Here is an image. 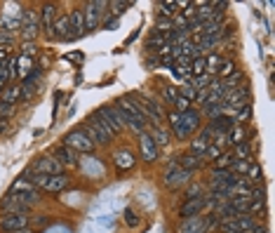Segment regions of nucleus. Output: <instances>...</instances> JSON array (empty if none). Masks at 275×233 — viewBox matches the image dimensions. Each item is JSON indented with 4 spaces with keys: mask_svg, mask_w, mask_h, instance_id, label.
<instances>
[{
    "mask_svg": "<svg viewBox=\"0 0 275 233\" xmlns=\"http://www.w3.org/2000/svg\"><path fill=\"white\" fill-rule=\"evenodd\" d=\"M127 99H130L132 106L141 113V118H144L146 123H153V127H158V125L165 120V113H162L160 104H153L151 99H146L144 94L132 92V94H127Z\"/></svg>",
    "mask_w": 275,
    "mask_h": 233,
    "instance_id": "nucleus-1",
    "label": "nucleus"
},
{
    "mask_svg": "<svg viewBox=\"0 0 275 233\" xmlns=\"http://www.w3.org/2000/svg\"><path fill=\"white\" fill-rule=\"evenodd\" d=\"M115 111H118V116H120L122 127L127 125L132 132H137V134L146 132V120L141 118V113H139V111L130 104V99H127V97H122V99L115 104Z\"/></svg>",
    "mask_w": 275,
    "mask_h": 233,
    "instance_id": "nucleus-2",
    "label": "nucleus"
},
{
    "mask_svg": "<svg viewBox=\"0 0 275 233\" xmlns=\"http://www.w3.org/2000/svg\"><path fill=\"white\" fill-rule=\"evenodd\" d=\"M33 186L43 188L47 193H61L64 188L69 186V177L66 174H33V179H29Z\"/></svg>",
    "mask_w": 275,
    "mask_h": 233,
    "instance_id": "nucleus-3",
    "label": "nucleus"
},
{
    "mask_svg": "<svg viewBox=\"0 0 275 233\" xmlns=\"http://www.w3.org/2000/svg\"><path fill=\"white\" fill-rule=\"evenodd\" d=\"M254 228H256V221H254L249 212L237 214L233 219H226V221H219V231L221 233H252Z\"/></svg>",
    "mask_w": 275,
    "mask_h": 233,
    "instance_id": "nucleus-4",
    "label": "nucleus"
},
{
    "mask_svg": "<svg viewBox=\"0 0 275 233\" xmlns=\"http://www.w3.org/2000/svg\"><path fill=\"white\" fill-rule=\"evenodd\" d=\"M10 195H17L19 200H24L26 205H36V202L40 200V191L33 184H31L26 177L17 179L15 184H12V188H10Z\"/></svg>",
    "mask_w": 275,
    "mask_h": 233,
    "instance_id": "nucleus-5",
    "label": "nucleus"
},
{
    "mask_svg": "<svg viewBox=\"0 0 275 233\" xmlns=\"http://www.w3.org/2000/svg\"><path fill=\"white\" fill-rule=\"evenodd\" d=\"M104 8H108V3H104V0H92V3H87V5H85L83 15H85V31H87V33L101 26Z\"/></svg>",
    "mask_w": 275,
    "mask_h": 233,
    "instance_id": "nucleus-6",
    "label": "nucleus"
},
{
    "mask_svg": "<svg viewBox=\"0 0 275 233\" xmlns=\"http://www.w3.org/2000/svg\"><path fill=\"white\" fill-rule=\"evenodd\" d=\"M193 172H186L179 167V163H176V158H172L167 163V167H165V174H162V181H165V186L167 188H176V186H183L188 179H191Z\"/></svg>",
    "mask_w": 275,
    "mask_h": 233,
    "instance_id": "nucleus-7",
    "label": "nucleus"
},
{
    "mask_svg": "<svg viewBox=\"0 0 275 233\" xmlns=\"http://www.w3.org/2000/svg\"><path fill=\"white\" fill-rule=\"evenodd\" d=\"M83 132L90 137L94 144H108V141L113 139V134L108 132V127L104 123H101L99 118H94V116H90L87 118V123H85V127H83Z\"/></svg>",
    "mask_w": 275,
    "mask_h": 233,
    "instance_id": "nucleus-8",
    "label": "nucleus"
},
{
    "mask_svg": "<svg viewBox=\"0 0 275 233\" xmlns=\"http://www.w3.org/2000/svg\"><path fill=\"white\" fill-rule=\"evenodd\" d=\"M22 17H24V10H22L19 3L8 5V12H5V17L0 19V33H10V36H15V31L22 29Z\"/></svg>",
    "mask_w": 275,
    "mask_h": 233,
    "instance_id": "nucleus-9",
    "label": "nucleus"
},
{
    "mask_svg": "<svg viewBox=\"0 0 275 233\" xmlns=\"http://www.w3.org/2000/svg\"><path fill=\"white\" fill-rule=\"evenodd\" d=\"M94 118H99L101 123L108 127V132L113 134H120L122 130V123H120V116H118V111H115V106H101V109H97L94 113H92Z\"/></svg>",
    "mask_w": 275,
    "mask_h": 233,
    "instance_id": "nucleus-10",
    "label": "nucleus"
},
{
    "mask_svg": "<svg viewBox=\"0 0 275 233\" xmlns=\"http://www.w3.org/2000/svg\"><path fill=\"white\" fill-rule=\"evenodd\" d=\"M64 141H66V146L73 148L76 153H92L94 146H97V144H94V141H92L83 130H73V132H69Z\"/></svg>",
    "mask_w": 275,
    "mask_h": 233,
    "instance_id": "nucleus-11",
    "label": "nucleus"
},
{
    "mask_svg": "<svg viewBox=\"0 0 275 233\" xmlns=\"http://www.w3.org/2000/svg\"><path fill=\"white\" fill-rule=\"evenodd\" d=\"M40 33V19L33 10H24L22 17V36L26 43H36V36Z\"/></svg>",
    "mask_w": 275,
    "mask_h": 233,
    "instance_id": "nucleus-12",
    "label": "nucleus"
},
{
    "mask_svg": "<svg viewBox=\"0 0 275 233\" xmlns=\"http://www.w3.org/2000/svg\"><path fill=\"white\" fill-rule=\"evenodd\" d=\"M31 174H64V165L57 158H38L31 167Z\"/></svg>",
    "mask_w": 275,
    "mask_h": 233,
    "instance_id": "nucleus-13",
    "label": "nucleus"
},
{
    "mask_svg": "<svg viewBox=\"0 0 275 233\" xmlns=\"http://www.w3.org/2000/svg\"><path fill=\"white\" fill-rule=\"evenodd\" d=\"M139 153L144 158V163H155L158 160V146L148 132H141L139 134Z\"/></svg>",
    "mask_w": 275,
    "mask_h": 233,
    "instance_id": "nucleus-14",
    "label": "nucleus"
},
{
    "mask_svg": "<svg viewBox=\"0 0 275 233\" xmlns=\"http://www.w3.org/2000/svg\"><path fill=\"white\" fill-rule=\"evenodd\" d=\"M237 181V177L230 170H216L212 172V191H228L233 184Z\"/></svg>",
    "mask_w": 275,
    "mask_h": 233,
    "instance_id": "nucleus-15",
    "label": "nucleus"
},
{
    "mask_svg": "<svg viewBox=\"0 0 275 233\" xmlns=\"http://www.w3.org/2000/svg\"><path fill=\"white\" fill-rule=\"evenodd\" d=\"M85 15L83 10H76V12H71L69 15V36H66V40H78L85 36Z\"/></svg>",
    "mask_w": 275,
    "mask_h": 233,
    "instance_id": "nucleus-16",
    "label": "nucleus"
},
{
    "mask_svg": "<svg viewBox=\"0 0 275 233\" xmlns=\"http://www.w3.org/2000/svg\"><path fill=\"white\" fill-rule=\"evenodd\" d=\"M207 207L205 202V195H195V198H188V200L181 205V210H179V214H181L183 219H191V217H200L202 214V210Z\"/></svg>",
    "mask_w": 275,
    "mask_h": 233,
    "instance_id": "nucleus-17",
    "label": "nucleus"
},
{
    "mask_svg": "<svg viewBox=\"0 0 275 233\" xmlns=\"http://www.w3.org/2000/svg\"><path fill=\"white\" fill-rule=\"evenodd\" d=\"M0 228H3V231H8V233L29 228V214H5L3 221H0Z\"/></svg>",
    "mask_w": 275,
    "mask_h": 233,
    "instance_id": "nucleus-18",
    "label": "nucleus"
},
{
    "mask_svg": "<svg viewBox=\"0 0 275 233\" xmlns=\"http://www.w3.org/2000/svg\"><path fill=\"white\" fill-rule=\"evenodd\" d=\"M0 207H3L5 214H29V210H31V205H26V202L19 200L17 195H10V193L3 198V205H0Z\"/></svg>",
    "mask_w": 275,
    "mask_h": 233,
    "instance_id": "nucleus-19",
    "label": "nucleus"
},
{
    "mask_svg": "<svg viewBox=\"0 0 275 233\" xmlns=\"http://www.w3.org/2000/svg\"><path fill=\"white\" fill-rule=\"evenodd\" d=\"M113 163H115V167H118V172H125V170H132V167H134L137 158H134L132 151L120 148V151H115V153H113Z\"/></svg>",
    "mask_w": 275,
    "mask_h": 233,
    "instance_id": "nucleus-20",
    "label": "nucleus"
},
{
    "mask_svg": "<svg viewBox=\"0 0 275 233\" xmlns=\"http://www.w3.org/2000/svg\"><path fill=\"white\" fill-rule=\"evenodd\" d=\"M207 231H209L207 217H191V219H183V224H181V233H207Z\"/></svg>",
    "mask_w": 275,
    "mask_h": 233,
    "instance_id": "nucleus-21",
    "label": "nucleus"
},
{
    "mask_svg": "<svg viewBox=\"0 0 275 233\" xmlns=\"http://www.w3.org/2000/svg\"><path fill=\"white\" fill-rule=\"evenodd\" d=\"M167 120H169V127H172V132H174V137L179 141H183V139H188L191 137V132L183 127V123H181V113H176V111H172V113H167Z\"/></svg>",
    "mask_w": 275,
    "mask_h": 233,
    "instance_id": "nucleus-22",
    "label": "nucleus"
},
{
    "mask_svg": "<svg viewBox=\"0 0 275 233\" xmlns=\"http://www.w3.org/2000/svg\"><path fill=\"white\" fill-rule=\"evenodd\" d=\"M69 36V15L59 17V19H54L52 29H50V38H57V40H66Z\"/></svg>",
    "mask_w": 275,
    "mask_h": 233,
    "instance_id": "nucleus-23",
    "label": "nucleus"
},
{
    "mask_svg": "<svg viewBox=\"0 0 275 233\" xmlns=\"http://www.w3.org/2000/svg\"><path fill=\"white\" fill-rule=\"evenodd\" d=\"M54 19H57V5H52V3H45V5H43V10H40V24H43V29L47 31V36H50V29H52Z\"/></svg>",
    "mask_w": 275,
    "mask_h": 233,
    "instance_id": "nucleus-24",
    "label": "nucleus"
},
{
    "mask_svg": "<svg viewBox=\"0 0 275 233\" xmlns=\"http://www.w3.org/2000/svg\"><path fill=\"white\" fill-rule=\"evenodd\" d=\"M54 158H57L61 165H71V167H76V165L80 163V160H78V153L69 146H59L54 151Z\"/></svg>",
    "mask_w": 275,
    "mask_h": 233,
    "instance_id": "nucleus-25",
    "label": "nucleus"
},
{
    "mask_svg": "<svg viewBox=\"0 0 275 233\" xmlns=\"http://www.w3.org/2000/svg\"><path fill=\"white\" fill-rule=\"evenodd\" d=\"M176 163H179V167L186 172H195L202 165V158H198V155H193V153H186L181 155V158H176Z\"/></svg>",
    "mask_w": 275,
    "mask_h": 233,
    "instance_id": "nucleus-26",
    "label": "nucleus"
},
{
    "mask_svg": "<svg viewBox=\"0 0 275 233\" xmlns=\"http://www.w3.org/2000/svg\"><path fill=\"white\" fill-rule=\"evenodd\" d=\"M209 125H212V130H214V132L228 134V132H230V127L235 125V120H233V118H230V116H223V113H221V116H219V118H214V120H212V123H209Z\"/></svg>",
    "mask_w": 275,
    "mask_h": 233,
    "instance_id": "nucleus-27",
    "label": "nucleus"
},
{
    "mask_svg": "<svg viewBox=\"0 0 275 233\" xmlns=\"http://www.w3.org/2000/svg\"><path fill=\"white\" fill-rule=\"evenodd\" d=\"M244 141H247V130H244L242 123H235L228 132V144L237 146V144H244Z\"/></svg>",
    "mask_w": 275,
    "mask_h": 233,
    "instance_id": "nucleus-28",
    "label": "nucleus"
},
{
    "mask_svg": "<svg viewBox=\"0 0 275 233\" xmlns=\"http://www.w3.org/2000/svg\"><path fill=\"white\" fill-rule=\"evenodd\" d=\"M181 123H183V127L188 130V132H195L200 127V113L198 111H186V113H181Z\"/></svg>",
    "mask_w": 275,
    "mask_h": 233,
    "instance_id": "nucleus-29",
    "label": "nucleus"
},
{
    "mask_svg": "<svg viewBox=\"0 0 275 233\" xmlns=\"http://www.w3.org/2000/svg\"><path fill=\"white\" fill-rule=\"evenodd\" d=\"M19 99H22V87H19V85H10V87L3 90V101H5V104L15 106Z\"/></svg>",
    "mask_w": 275,
    "mask_h": 233,
    "instance_id": "nucleus-30",
    "label": "nucleus"
},
{
    "mask_svg": "<svg viewBox=\"0 0 275 233\" xmlns=\"http://www.w3.org/2000/svg\"><path fill=\"white\" fill-rule=\"evenodd\" d=\"M207 148H209V139H205V137H200V134H198V137L191 141V151H188V153L202 158V155L207 153Z\"/></svg>",
    "mask_w": 275,
    "mask_h": 233,
    "instance_id": "nucleus-31",
    "label": "nucleus"
},
{
    "mask_svg": "<svg viewBox=\"0 0 275 233\" xmlns=\"http://www.w3.org/2000/svg\"><path fill=\"white\" fill-rule=\"evenodd\" d=\"M214 163H216V170H230V165L235 163V155H233V151H223L214 158Z\"/></svg>",
    "mask_w": 275,
    "mask_h": 233,
    "instance_id": "nucleus-32",
    "label": "nucleus"
},
{
    "mask_svg": "<svg viewBox=\"0 0 275 233\" xmlns=\"http://www.w3.org/2000/svg\"><path fill=\"white\" fill-rule=\"evenodd\" d=\"M219 66H221V57L216 55V52H212V55L205 57V71L209 73V76H214V73L219 71Z\"/></svg>",
    "mask_w": 275,
    "mask_h": 233,
    "instance_id": "nucleus-33",
    "label": "nucleus"
},
{
    "mask_svg": "<svg viewBox=\"0 0 275 233\" xmlns=\"http://www.w3.org/2000/svg\"><path fill=\"white\" fill-rule=\"evenodd\" d=\"M151 137H153V141H155V146H158V148H160V146H167V144H169V134L162 130V125L153 127Z\"/></svg>",
    "mask_w": 275,
    "mask_h": 233,
    "instance_id": "nucleus-34",
    "label": "nucleus"
},
{
    "mask_svg": "<svg viewBox=\"0 0 275 233\" xmlns=\"http://www.w3.org/2000/svg\"><path fill=\"white\" fill-rule=\"evenodd\" d=\"M31 71H33V62H31L29 57H17V78L19 76H29Z\"/></svg>",
    "mask_w": 275,
    "mask_h": 233,
    "instance_id": "nucleus-35",
    "label": "nucleus"
},
{
    "mask_svg": "<svg viewBox=\"0 0 275 233\" xmlns=\"http://www.w3.org/2000/svg\"><path fill=\"white\" fill-rule=\"evenodd\" d=\"M247 181L249 184H261V179H263V172H261V167L256 163H249V167H247Z\"/></svg>",
    "mask_w": 275,
    "mask_h": 233,
    "instance_id": "nucleus-36",
    "label": "nucleus"
},
{
    "mask_svg": "<svg viewBox=\"0 0 275 233\" xmlns=\"http://www.w3.org/2000/svg\"><path fill=\"white\" fill-rule=\"evenodd\" d=\"M179 94H181V97H186L188 101H198V94L200 92L193 87L191 80H183V85H181V90H179Z\"/></svg>",
    "mask_w": 275,
    "mask_h": 233,
    "instance_id": "nucleus-37",
    "label": "nucleus"
},
{
    "mask_svg": "<svg viewBox=\"0 0 275 233\" xmlns=\"http://www.w3.org/2000/svg\"><path fill=\"white\" fill-rule=\"evenodd\" d=\"M212 80H214V76H209V73H205V76H198V78H191L193 87H195L198 92H202V90H207V87L212 85Z\"/></svg>",
    "mask_w": 275,
    "mask_h": 233,
    "instance_id": "nucleus-38",
    "label": "nucleus"
},
{
    "mask_svg": "<svg viewBox=\"0 0 275 233\" xmlns=\"http://www.w3.org/2000/svg\"><path fill=\"white\" fill-rule=\"evenodd\" d=\"M233 155H235V160H252V148H249L247 141H244V144H237Z\"/></svg>",
    "mask_w": 275,
    "mask_h": 233,
    "instance_id": "nucleus-39",
    "label": "nucleus"
},
{
    "mask_svg": "<svg viewBox=\"0 0 275 233\" xmlns=\"http://www.w3.org/2000/svg\"><path fill=\"white\" fill-rule=\"evenodd\" d=\"M207 71H205V57H195L191 62V76L193 78H198V76H205Z\"/></svg>",
    "mask_w": 275,
    "mask_h": 233,
    "instance_id": "nucleus-40",
    "label": "nucleus"
},
{
    "mask_svg": "<svg viewBox=\"0 0 275 233\" xmlns=\"http://www.w3.org/2000/svg\"><path fill=\"white\" fill-rule=\"evenodd\" d=\"M108 8L113 12V17H120L125 10L132 8V3H125V0H113V3H108Z\"/></svg>",
    "mask_w": 275,
    "mask_h": 233,
    "instance_id": "nucleus-41",
    "label": "nucleus"
},
{
    "mask_svg": "<svg viewBox=\"0 0 275 233\" xmlns=\"http://www.w3.org/2000/svg\"><path fill=\"white\" fill-rule=\"evenodd\" d=\"M162 97H165V101H167V104H174L176 97H179V90H176L174 85H165V90H162Z\"/></svg>",
    "mask_w": 275,
    "mask_h": 233,
    "instance_id": "nucleus-42",
    "label": "nucleus"
},
{
    "mask_svg": "<svg viewBox=\"0 0 275 233\" xmlns=\"http://www.w3.org/2000/svg\"><path fill=\"white\" fill-rule=\"evenodd\" d=\"M179 10V3H160V15L165 17H174Z\"/></svg>",
    "mask_w": 275,
    "mask_h": 233,
    "instance_id": "nucleus-43",
    "label": "nucleus"
},
{
    "mask_svg": "<svg viewBox=\"0 0 275 233\" xmlns=\"http://www.w3.org/2000/svg\"><path fill=\"white\" fill-rule=\"evenodd\" d=\"M174 106H176V113H186V111H191V101L179 94V97H176V101H174Z\"/></svg>",
    "mask_w": 275,
    "mask_h": 233,
    "instance_id": "nucleus-44",
    "label": "nucleus"
},
{
    "mask_svg": "<svg viewBox=\"0 0 275 233\" xmlns=\"http://www.w3.org/2000/svg\"><path fill=\"white\" fill-rule=\"evenodd\" d=\"M216 73H219V76H233V73H235V64L233 62H221V66H219V71H216Z\"/></svg>",
    "mask_w": 275,
    "mask_h": 233,
    "instance_id": "nucleus-45",
    "label": "nucleus"
},
{
    "mask_svg": "<svg viewBox=\"0 0 275 233\" xmlns=\"http://www.w3.org/2000/svg\"><path fill=\"white\" fill-rule=\"evenodd\" d=\"M249 163H252V160H235V163L230 165V172H233V174H240V172H247V167H249Z\"/></svg>",
    "mask_w": 275,
    "mask_h": 233,
    "instance_id": "nucleus-46",
    "label": "nucleus"
},
{
    "mask_svg": "<svg viewBox=\"0 0 275 233\" xmlns=\"http://www.w3.org/2000/svg\"><path fill=\"white\" fill-rule=\"evenodd\" d=\"M92 163H87L85 165V172H87V174H101V165L97 163V158H90Z\"/></svg>",
    "mask_w": 275,
    "mask_h": 233,
    "instance_id": "nucleus-47",
    "label": "nucleus"
},
{
    "mask_svg": "<svg viewBox=\"0 0 275 233\" xmlns=\"http://www.w3.org/2000/svg\"><path fill=\"white\" fill-rule=\"evenodd\" d=\"M36 52H38V45L36 43H24V50H22V55L24 57H36Z\"/></svg>",
    "mask_w": 275,
    "mask_h": 233,
    "instance_id": "nucleus-48",
    "label": "nucleus"
},
{
    "mask_svg": "<svg viewBox=\"0 0 275 233\" xmlns=\"http://www.w3.org/2000/svg\"><path fill=\"white\" fill-rule=\"evenodd\" d=\"M12 43H15V36H10V33H0V50H8Z\"/></svg>",
    "mask_w": 275,
    "mask_h": 233,
    "instance_id": "nucleus-49",
    "label": "nucleus"
},
{
    "mask_svg": "<svg viewBox=\"0 0 275 233\" xmlns=\"http://www.w3.org/2000/svg\"><path fill=\"white\" fill-rule=\"evenodd\" d=\"M12 113H15V106H10V104H5V101H0V118L8 120Z\"/></svg>",
    "mask_w": 275,
    "mask_h": 233,
    "instance_id": "nucleus-50",
    "label": "nucleus"
},
{
    "mask_svg": "<svg viewBox=\"0 0 275 233\" xmlns=\"http://www.w3.org/2000/svg\"><path fill=\"white\" fill-rule=\"evenodd\" d=\"M125 221H127V226H132V228H134V226H139V217L132 210H125Z\"/></svg>",
    "mask_w": 275,
    "mask_h": 233,
    "instance_id": "nucleus-51",
    "label": "nucleus"
},
{
    "mask_svg": "<svg viewBox=\"0 0 275 233\" xmlns=\"http://www.w3.org/2000/svg\"><path fill=\"white\" fill-rule=\"evenodd\" d=\"M97 224L104 226V228H113V217H111V214H101V217L97 219Z\"/></svg>",
    "mask_w": 275,
    "mask_h": 233,
    "instance_id": "nucleus-52",
    "label": "nucleus"
},
{
    "mask_svg": "<svg viewBox=\"0 0 275 233\" xmlns=\"http://www.w3.org/2000/svg\"><path fill=\"white\" fill-rule=\"evenodd\" d=\"M8 73H10V80L17 78V57H10L8 59Z\"/></svg>",
    "mask_w": 275,
    "mask_h": 233,
    "instance_id": "nucleus-53",
    "label": "nucleus"
},
{
    "mask_svg": "<svg viewBox=\"0 0 275 233\" xmlns=\"http://www.w3.org/2000/svg\"><path fill=\"white\" fill-rule=\"evenodd\" d=\"M45 233H73V231H69L66 226L57 224V226H50V228H45Z\"/></svg>",
    "mask_w": 275,
    "mask_h": 233,
    "instance_id": "nucleus-54",
    "label": "nucleus"
},
{
    "mask_svg": "<svg viewBox=\"0 0 275 233\" xmlns=\"http://www.w3.org/2000/svg\"><path fill=\"white\" fill-rule=\"evenodd\" d=\"M45 224H47V217H45V214H40V217L36 219V224H33V226H45Z\"/></svg>",
    "mask_w": 275,
    "mask_h": 233,
    "instance_id": "nucleus-55",
    "label": "nucleus"
},
{
    "mask_svg": "<svg viewBox=\"0 0 275 233\" xmlns=\"http://www.w3.org/2000/svg\"><path fill=\"white\" fill-rule=\"evenodd\" d=\"M10 57H8V50H0V64H5Z\"/></svg>",
    "mask_w": 275,
    "mask_h": 233,
    "instance_id": "nucleus-56",
    "label": "nucleus"
},
{
    "mask_svg": "<svg viewBox=\"0 0 275 233\" xmlns=\"http://www.w3.org/2000/svg\"><path fill=\"white\" fill-rule=\"evenodd\" d=\"M5 127H8V120H5V118H0V132H3Z\"/></svg>",
    "mask_w": 275,
    "mask_h": 233,
    "instance_id": "nucleus-57",
    "label": "nucleus"
},
{
    "mask_svg": "<svg viewBox=\"0 0 275 233\" xmlns=\"http://www.w3.org/2000/svg\"><path fill=\"white\" fill-rule=\"evenodd\" d=\"M15 233H33L31 228H22V231H15Z\"/></svg>",
    "mask_w": 275,
    "mask_h": 233,
    "instance_id": "nucleus-58",
    "label": "nucleus"
}]
</instances>
